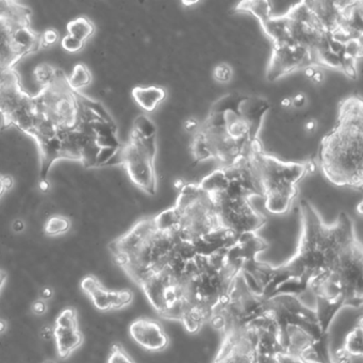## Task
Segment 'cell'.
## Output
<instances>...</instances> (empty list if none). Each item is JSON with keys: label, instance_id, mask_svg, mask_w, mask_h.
Returning <instances> with one entry per match:
<instances>
[{"label": "cell", "instance_id": "obj_1", "mask_svg": "<svg viewBox=\"0 0 363 363\" xmlns=\"http://www.w3.org/2000/svg\"><path fill=\"white\" fill-rule=\"evenodd\" d=\"M301 233L295 254L279 267L255 261L250 269L267 298L292 296L305 303L310 291L341 262L359 241L352 218L341 212L324 223L309 201H301Z\"/></svg>", "mask_w": 363, "mask_h": 363}, {"label": "cell", "instance_id": "obj_2", "mask_svg": "<svg viewBox=\"0 0 363 363\" xmlns=\"http://www.w3.org/2000/svg\"><path fill=\"white\" fill-rule=\"evenodd\" d=\"M267 244L257 233L241 235L211 254H195L182 271V306L178 322L191 333L209 324L235 278Z\"/></svg>", "mask_w": 363, "mask_h": 363}, {"label": "cell", "instance_id": "obj_3", "mask_svg": "<svg viewBox=\"0 0 363 363\" xmlns=\"http://www.w3.org/2000/svg\"><path fill=\"white\" fill-rule=\"evenodd\" d=\"M269 108L260 97L229 94L218 99L195 131V161L216 159L226 167L250 156L261 146L259 133Z\"/></svg>", "mask_w": 363, "mask_h": 363}, {"label": "cell", "instance_id": "obj_4", "mask_svg": "<svg viewBox=\"0 0 363 363\" xmlns=\"http://www.w3.org/2000/svg\"><path fill=\"white\" fill-rule=\"evenodd\" d=\"M118 264L138 286L196 250L155 218L140 220L111 246Z\"/></svg>", "mask_w": 363, "mask_h": 363}, {"label": "cell", "instance_id": "obj_5", "mask_svg": "<svg viewBox=\"0 0 363 363\" xmlns=\"http://www.w3.org/2000/svg\"><path fill=\"white\" fill-rule=\"evenodd\" d=\"M320 163L329 182L337 186L362 188L363 103L352 96L340 105L337 123L320 143Z\"/></svg>", "mask_w": 363, "mask_h": 363}, {"label": "cell", "instance_id": "obj_6", "mask_svg": "<svg viewBox=\"0 0 363 363\" xmlns=\"http://www.w3.org/2000/svg\"><path fill=\"white\" fill-rule=\"evenodd\" d=\"M154 218L199 254H211L238 238L220 226L211 197L199 184L182 186L175 206Z\"/></svg>", "mask_w": 363, "mask_h": 363}, {"label": "cell", "instance_id": "obj_7", "mask_svg": "<svg viewBox=\"0 0 363 363\" xmlns=\"http://www.w3.org/2000/svg\"><path fill=\"white\" fill-rule=\"evenodd\" d=\"M250 264L235 278L226 298L210 320L209 324L220 337L243 335L257 337L275 329L273 299L263 295L250 272Z\"/></svg>", "mask_w": 363, "mask_h": 363}, {"label": "cell", "instance_id": "obj_8", "mask_svg": "<svg viewBox=\"0 0 363 363\" xmlns=\"http://www.w3.org/2000/svg\"><path fill=\"white\" fill-rule=\"evenodd\" d=\"M273 299L275 337L281 354L318 363H330L328 335L315 311L292 296Z\"/></svg>", "mask_w": 363, "mask_h": 363}, {"label": "cell", "instance_id": "obj_9", "mask_svg": "<svg viewBox=\"0 0 363 363\" xmlns=\"http://www.w3.org/2000/svg\"><path fill=\"white\" fill-rule=\"evenodd\" d=\"M363 303V252L356 242L340 264L313 286L305 303L315 311L325 331L329 333L335 316L345 308L359 309Z\"/></svg>", "mask_w": 363, "mask_h": 363}, {"label": "cell", "instance_id": "obj_10", "mask_svg": "<svg viewBox=\"0 0 363 363\" xmlns=\"http://www.w3.org/2000/svg\"><path fill=\"white\" fill-rule=\"evenodd\" d=\"M265 208L272 214H286L296 197L297 184L310 172H314L311 162H284L263 152L255 154Z\"/></svg>", "mask_w": 363, "mask_h": 363}, {"label": "cell", "instance_id": "obj_11", "mask_svg": "<svg viewBox=\"0 0 363 363\" xmlns=\"http://www.w3.org/2000/svg\"><path fill=\"white\" fill-rule=\"evenodd\" d=\"M157 156V137H139L131 133L129 143L118 150V162L124 164L131 182L150 195H155L158 186L155 159Z\"/></svg>", "mask_w": 363, "mask_h": 363}, {"label": "cell", "instance_id": "obj_12", "mask_svg": "<svg viewBox=\"0 0 363 363\" xmlns=\"http://www.w3.org/2000/svg\"><path fill=\"white\" fill-rule=\"evenodd\" d=\"M209 195L220 226L235 237L257 233L267 223V218L252 207L250 199L244 195L225 192Z\"/></svg>", "mask_w": 363, "mask_h": 363}, {"label": "cell", "instance_id": "obj_13", "mask_svg": "<svg viewBox=\"0 0 363 363\" xmlns=\"http://www.w3.org/2000/svg\"><path fill=\"white\" fill-rule=\"evenodd\" d=\"M311 65H315L312 50L293 42L274 44L273 52L267 67V79L275 82L292 72L305 69Z\"/></svg>", "mask_w": 363, "mask_h": 363}, {"label": "cell", "instance_id": "obj_14", "mask_svg": "<svg viewBox=\"0 0 363 363\" xmlns=\"http://www.w3.org/2000/svg\"><path fill=\"white\" fill-rule=\"evenodd\" d=\"M82 288L99 311L121 310L133 301V293L130 290H109L94 276L84 278Z\"/></svg>", "mask_w": 363, "mask_h": 363}, {"label": "cell", "instance_id": "obj_15", "mask_svg": "<svg viewBox=\"0 0 363 363\" xmlns=\"http://www.w3.org/2000/svg\"><path fill=\"white\" fill-rule=\"evenodd\" d=\"M256 339L243 335H224L212 363H259Z\"/></svg>", "mask_w": 363, "mask_h": 363}, {"label": "cell", "instance_id": "obj_16", "mask_svg": "<svg viewBox=\"0 0 363 363\" xmlns=\"http://www.w3.org/2000/svg\"><path fill=\"white\" fill-rule=\"evenodd\" d=\"M131 339L148 352H159L167 350L169 335L159 320L152 318H137L129 326Z\"/></svg>", "mask_w": 363, "mask_h": 363}, {"label": "cell", "instance_id": "obj_17", "mask_svg": "<svg viewBox=\"0 0 363 363\" xmlns=\"http://www.w3.org/2000/svg\"><path fill=\"white\" fill-rule=\"evenodd\" d=\"M330 363H363L362 316L348 331L341 345L330 352Z\"/></svg>", "mask_w": 363, "mask_h": 363}, {"label": "cell", "instance_id": "obj_18", "mask_svg": "<svg viewBox=\"0 0 363 363\" xmlns=\"http://www.w3.org/2000/svg\"><path fill=\"white\" fill-rule=\"evenodd\" d=\"M79 327H59L54 325V342L60 358L67 359L84 343Z\"/></svg>", "mask_w": 363, "mask_h": 363}, {"label": "cell", "instance_id": "obj_19", "mask_svg": "<svg viewBox=\"0 0 363 363\" xmlns=\"http://www.w3.org/2000/svg\"><path fill=\"white\" fill-rule=\"evenodd\" d=\"M11 43L14 52L18 58H22L28 52L37 50L39 37L31 30L28 22L16 23L12 27Z\"/></svg>", "mask_w": 363, "mask_h": 363}, {"label": "cell", "instance_id": "obj_20", "mask_svg": "<svg viewBox=\"0 0 363 363\" xmlns=\"http://www.w3.org/2000/svg\"><path fill=\"white\" fill-rule=\"evenodd\" d=\"M133 97L141 109L152 112L164 101L167 92L160 86H135L133 90Z\"/></svg>", "mask_w": 363, "mask_h": 363}, {"label": "cell", "instance_id": "obj_21", "mask_svg": "<svg viewBox=\"0 0 363 363\" xmlns=\"http://www.w3.org/2000/svg\"><path fill=\"white\" fill-rule=\"evenodd\" d=\"M67 35L86 43L95 33V26L89 18H76L67 24Z\"/></svg>", "mask_w": 363, "mask_h": 363}, {"label": "cell", "instance_id": "obj_22", "mask_svg": "<svg viewBox=\"0 0 363 363\" xmlns=\"http://www.w3.org/2000/svg\"><path fill=\"white\" fill-rule=\"evenodd\" d=\"M91 82H92V74L82 63L75 65L71 76L67 78V84L74 92H78L82 89L90 86Z\"/></svg>", "mask_w": 363, "mask_h": 363}, {"label": "cell", "instance_id": "obj_23", "mask_svg": "<svg viewBox=\"0 0 363 363\" xmlns=\"http://www.w3.org/2000/svg\"><path fill=\"white\" fill-rule=\"evenodd\" d=\"M235 10L239 12H247V13L252 14L260 22L272 16L271 4L267 3V1H245V3L239 4Z\"/></svg>", "mask_w": 363, "mask_h": 363}, {"label": "cell", "instance_id": "obj_24", "mask_svg": "<svg viewBox=\"0 0 363 363\" xmlns=\"http://www.w3.org/2000/svg\"><path fill=\"white\" fill-rule=\"evenodd\" d=\"M59 74H60V71L54 69L52 65L43 63V65H38L35 67L33 71V78H35V82L43 86L44 89L52 86L56 82Z\"/></svg>", "mask_w": 363, "mask_h": 363}, {"label": "cell", "instance_id": "obj_25", "mask_svg": "<svg viewBox=\"0 0 363 363\" xmlns=\"http://www.w3.org/2000/svg\"><path fill=\"white\" fill-rule=\"evenodd\" d=\"M71 228V222L69 218L62 216H50L44 225V233L50 237L67 233Z\"/></svg>", "mask_w": 363, "mask_h": 363}, {"label": "cell", "instance_id": "obj_26", "mask_svg": "<svg viewBox=\"0 0 363 363\" xmlns=\"http://www.w3.org/2000/svg\"><path fill=\"white\" fill-rule=\"evenodd\" d=\"M133 133L139 137L148 139V138L157 137V128L154 123L145 116H140L135 118L133 123Z\"/></svg>", "mask_w": 363, "mask_h": 363}, {"label": "cell", "instance_id": "obj_27", "mask_svg": "<svg viewBox=\"0 0 363 363\" xmlns=\"http://www.w3.org/2000/svg\"><path fill=\"white\" fill-rule=\"evenodd\" d=\"M55 326L59 327H79L78 326L77 311L73 308L62 310L55 320Z\"/></svg>", "mask_w": 363, "mask_h": 363}, {"label": "cell", "instance_id": "obj_28", "mask_svg": "<svg viewBox=\"0 0 363 363\" xmlns=\"http://www.w3.org/2000/svg\"><path fill=\"white\" fill-rule=\"evenodd\" d=\"M108 363H135L131 358L130 354L121 346L120 344H116L112 346L110 350L109 357H108Z\"/></svg>", "mask_w": 363, "mask_h": 363}, {"label": "cell", "instance_id": "obj_29", "mask_svg": "<svg viewBox=\"0 0 363 363\" xmlns=\"http://www.w3.org/2000/svg\"><path fill=\"white\" fill-rule=\"evenodd\" d=\"M233 71L230 65L220 63L213 69V78L218 84H228L233 79Z\"/></svg>", "mask_w": 363, "mask_h": 363}, {"label": "cell", "instance_id": "obj_30", "mask_svg": "<svg viewBox=\"0 0 363 363\" xmlns=\"http://www.w3.org/2000/svg\"><path fill=\"white\" fill-rule=\"evenodd\" d=\"M61 48L69 54H76V52H82L84 50V42L79 41L71 35H65L61 40Z\"/></svg>", "mask_w": 363, "mask_h": 363}, {"label": "cell", "instance_id": "obj_31", "mask_svg": "<svg viewBox=\"0 0 363 363\" xmlns=\"http://www.w3.org/2000/svg\"><path fill=\"white\" fill-rule=\"evenodd\" d=\"M121 147H122V146H121ZM118 150H120V148H99L95 167H104V165L110 164V162H111L112 159L114 158Z\"/></svg>", "mask_w": 363, "mask_h": 363}, {"label": "cell", "instance_id": "obj_32", "mask_svg": "<svg viewBox=\"0 0 363 363\" xmlns=\"http://www.w3.org/2000/svg\"><path fill=\"white\" fill-rule=\"evenodd\" d=\"M59 41V33L54 28H48L39 38V45L44 48H50Z\"/></svg>", "mask_w": 363, "mask_h": 363}, {"label": "cell", "instance_id": "obj_33", "mask_svg": "<svg viewBox=\"0 0 363 363\" xmlns=\"http://www.w3.org/2000/svg\"><path fill=\"white\" fill-rule=\"evenodd\" d=\"M274 363H318L312 362V361L303 360V359L298 358V357L290 356V354H279L276 356Z\"/></svg>", "mask_w": 363, "mask_h": 363}, {"label": "cell", "instance_id": "obj_34", "mask_svg": "<svg viewBox=\"0 0 363 363\" xmlns=\"http://www.w3.org/2000/svg\"><path fill=\"white\" fill-rule=\"evenodd\" d=\"M48 303L42 301V299H37V301L31 305V312H33L35 316H43L44 314L48 313Z\"/></svg>", "mask_w": 363, "mask_h": 363}, {"label": "cell", "instance_id": "obj_35", "mask_svg": "<svg viewBox=\"0 0 363 363\" xmlns=\"http://www.w3.org/2000/svg\"><path fill=\"white\" fill-rule=\"evenodd\" d=\"M40 337L44 342L54 341V325H44L40 330Z\"/></svg>", "mask_w": 363, "mask_h": 363}, {"label": "cell", "instance_id": "obj_36", "mask_svg": "<svg viewBox=\"0 0 363 363\" xmlns=\"http://www.w3.org/2000/svg\"><path fill=\"white\" fill-rule=\"evenodd\" d=\"M52 297H54V290H52V288H50V286H43V288L40 290L39 298L42 299V301L48 303L50 299H52Z\"/></svg>", "mask_w": 363, "mask_h": 363}, {"label": "cell", "instance_id": "obj_37", "mask_svg": "<svg viewBox=\"0 0 363 363\" xmlns=\"http://www.w3.org/2000/svg\"><path fill=\"white\" fill-rule=\"evenodd\" d=\"M306 101H307V97L303 93H298V94L295 95L292 99V107L296 108V109H301L303 106L306 105Z\"/></svg>", "mask_w": 363, "mask_h": 363}, {"label": "cell", "instance_id": "obj_38", "mask_svg": "<svg viewBox=\"0 0 363 363\" xmlns=\"http://www.w3.org/2000/svg\"><path fill=\"white\" fill-rule=\"evenodd\" d=\"M26 229V223L24 220H21V218H18V220H14L13 224H12V230L16 233H23V231Z\"/></svg>", "mask_w": 363, "mask_h": 363}, {"label": "cell", "instance_id": "obj_39", "mask_svg": "<svg viewBox=\"0 0 363 363\" xmlns=\"http://www.w3.org/2000/svg\"><path fill=\"white\" fill-rule=\"evenodd\" d=\"M324 72H323L320 69H316L315 73H314V75L312 76L311 82H313L314 84H320L323 82H324Z\"/></svg>", "mask_w": 363, "mask_h": 363}, {"label": "cell", "instance_id": "obj_40", "mask_svg": "<svg viewBox=\"0 0 363 363\" xmlns=\"http://www.w3.org/2000/svg\"><path fill=\"white\" fill-rule=\"evenodd\" d=\"M39 188L43 193L50 192L52 186H50V182H48V178H41V179H40Z\"/></svg>", "mask_w": 363, "mask_h": 363}, {"label": "cell", "instance_id": "obj_41", "mask_svg": "<svg viewBox=\"0 0 363 363\" xmlns=\"http://www.w3.org/2000/svg\"><path fill=\"white\" fill-rule=\"evenodd\" d=\"M316 128H318V122L315 120H309L305 124V130L308 133H315Z\"/></svg>", "mask_w": 363, "mask_h": 363}, {"label": "cell", "instance_id": "obj_42", "mask_svg": "<svg viewBox=\"0 0 363 363\" xmlns=\"http://www.w3.org/2000/svg\"><path fill=\"white\" fill-rule=\"evenodd\" d=\"M199 126V123L195 122V120H188L186 121V124H184V127H186V129L188 131H196Z\"/></svg>", "mask_w": 363, "mask_h": 363}, {"label": "cell", "instance_id": "obj_43", "mask_svg": "<svg viewBox=\"0 0 363 363\" xmlns=\"http://www.w3.org/2000/svg\"><path fill=\"white\" fill-rule=\"evenodd\" d=\"M3 184L4 186H5L6 191L9 190V189L13 186V179H12V177H10V176H3Z\"/></svg>", "mask_w": 363, "mask_h": 363}, {"label": "cell", "instance_id": "obj_44", "mask_svg": "<svg viewBox=\"0 0 363 363\" xmlns=\"http://www.w3.org/2000/svg\"><path fill=\"white\" fill-rule=\"evenodd\" d=\"M280 106H281L284 109H289V108L292 107V99H291V97H284V99H282V101H280Z\"/></svg>", "mask_w": 363, "mask_h": 363}, {"label": "cell", "instance_id": "obj_45", "mask_svg": "<svg viewBox=\"0 0 363 363\" xmlns=\"http://www.w3.org/2000/svg\"><path fill=\"white\" fill-rule=\"evenodd\" d=\"M8 329V324L6 320H0V335H3Z\"/></svg>", "mask_w": 363, "mask_h": 363}, {"label": "cell", "instance_id": "obj_46", "mask_svg": "<svg viewBox=\"0 0 363 363\" xmlns=\"http://www.w3.org/2000/svg\"><path fill=\"white\" fill-rule=\"evenodd\" d=\"M5 186L3 184V176H0V199L3 196L4 193H5Z\"/></svg>", "mask_w": 363, "mask_h": 363}, {"label": "cell", "instance_id": "obj_47", "mask_svg": "<svg viewBox=\"0 0 363 363\" xmlns=\"http://www.w3.org/2000/svg\"><path fill=\"white\" fill-rule=\"evenodd\" d=\"M43 363H55V361H52V359H50V360H46L45 362Z\"/></svg>", "mask_w": 363, "mask_h": 363}]
</instances>
